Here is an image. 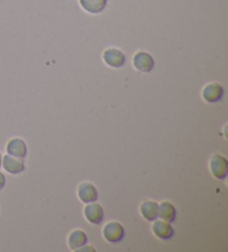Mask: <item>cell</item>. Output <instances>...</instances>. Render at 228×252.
I'll return each mask as SVG.
<instances>
[{
	"instance_id": "cell-1",
	"label": "cell",
	"mask_w": 228,
	"mask_h": 252,
	"mask_svg": "<svg viewBox=\"0 0 228 252\" xmlns=\"http://www.w3.org/2000/svg\"><path fill=\"white\" fill-rule=\"evenodd\" d=\"M102 233L105 240L115 245V243H119L124 240L126 231L125 227L120 222L113 220L104 225Z\"/></svg>"
},
{
	"instance_id": "cell-2",
	"label": "cell",
	"mask_w": 228,
	"mask_h": 252,
	"mask_svg": "<svg viewBox=\"0 0 228 252\" xmlns=\"http://www.w3.org/2000/svg\"><path fill=\"white\" fill-rule=\"evenodd\" d=\"M209 171L217 180H225L228 175V160L221 154H214L209 159Z\"/></svg>"
},
{
	"instance_id": "cell-3",
	"label": "cell",
	"mask_w": 228,
	"mask_h": 252,
	"mask_svg": "<svg viewBox=\"0 0 228 252\" xmlns=\"http://www.w3.org/2000/svg\"><path fill=\"white\" fill-rule=\"evenodd\" d=\"M103 60L105 64L113 69H119L125 66L126 63V54L119 48L109 47L104 50Z\"/></svg>"
},
{
	"instance_id": "cell-4",
	"label": "cell",
	"mask_w": 228,
	"mask_h": 252,
	"mask_svg": "<svg viewBox=\"0 0 228 252\" xmlns=\"http://www.w3.org/2000/svg\"><path fill=\"white\" fill-rule=\"evenodd\" d=\"M133 66L139 72L149 73L155 68V59L147 51L139 50L133 56Z\"/></svg>"
},
{
	"instance_id": "cell-5",
	"label": "cell",
	"mask_w": 228,
	"mask_h": 252,
	"mask_svg": "<svg viewBox=\"0 0 228 252\" xmlns=\"http://www.w3.org/2000/svg\"><path fill=\"white\" fill-rule=\"evenodd\" d=\"M224 87L219 82H209L201 90V98L207 103H217L224 98Z\"/></svg>"
},
{
	"instance_id": "cell-6",
	"label": "cell",
	"mask_w": 228,
	"mask_h": 252,
	"mask_svg": "<svg viewBox=\"0 0 228 252\" xmlns=\"http://www.w3.org/2000/svg\"><path fill=\"white\" fill-rule=\"evenodd\" d=\"M84 217L89 223L98 225L104 221L105 211L103 206L97 201L86 203L84 208Z\"/></svg>"
},
{
	"instance_id": "cell-7",
	"label": "cell",
	"mask_w": 228,
	"mask_h": 252,
	"mask_svg": "<svg viewBox=\"0 0 228 252\" xmlns=\"http://www.w3.org/2000/svg\"><path fill=\"white\" fill-rule=\"evenodd\" d=\"M98 189L94 184L89 181L81 182L77 187V197L82 203H90L98 200Z\"/></svg>"
},
{
	"instance_id": "cell-8",
	"label": "cell",
	"mask_w": 228,
	"mask_h": 252,
	"mask_svg": "<svg viewBox=\"0 0 228 252\" xmlns=\"http://www.w3.org/2000/svg\"><path fill=\"white\" fill-rule=\"evenodd\" d=\"M152 231L157 239L164 241L170 240L175 236V229L173 228L172 223L161 219H156L155 221H152Z\"/></svg>"
},
{
	"instance_id": "cell-9",
	"label": "cell",
	"mask_w": 228,
	"mask_h": 252,
	"mask_svg": "<svg viewBox=\"0 0 228 252\" xmlns=\"http://www.w3.org/2000/svg\"><path fill=\"white\" fill-rule=\"evenodd\" d=\"M1 168H3V170L9 173V175L15 176L25 171L26 163L24 159L17 158L7 154L6 156H2Z\"/></svg>"
},
{
	"instance_id": "cell-10",
	"label": "cell",
	"mask_w": 228,
	"mask_h": 252,
	"mask_svg": "<svg viewBox=\"0 0 228 252\" xmlns=\"http://www.w3.org/2000/svg\"><path fill=\"white\" fill-rule=\"evenodd\" d=\"M6 153L14 157L25 159L28 155L27 143L23 138H11L6 145Z\"/></svg>"
},
{
	"instance_id": "cell-11",
	"label": "cell",
	"mask_w": 228,
	"mask_h": 252,
	"mask_svg": "<svg viewBox=\"0 0 228 252\" xmlns=\"http://www.w3.org/2000/svg\"><path fill=\"white\" fill-rule=\"evenodd\" d=\"M88 242V236L81 229H74L68 234L67 243L69 249L72 251H78L81 247H84Z\"/></svg>"
},
{
	"instance_id": "cell-12",
	"label": "cell",
	"mask_w": 228,
	"mask_h": 252,
	"mask_svg": "<svg viewBox=\"0 0 228 252\" xmlns=\"http://www.w3.org/2000/svg\"><path fill=\"white\" fill-rule=\"evenodd\" d=\"M139 214L145 220L152 222L158 219V203L154 200H145L139 206Z\"/></svg>"
},
{
	"instance_id": "cell-13",
	"label": "cell",
	"mask_w": 228,
	"mask_h": 252,
	"mask_svg": "<svg viewBox=\"0 0 228 252\" xmlns=\"http://www.w3.org/2000/svg\"><path fill=\"white\" fill-rule=\"evenodd\" d=\"M80 7L90 15H99L106 10L109 0H78Z\"/></svg>"
},
{
	"instance_id": "cell-14",
	"label": "cell",
	"mask_w": 228,
	"mask_h": 252,
	"mask_svg": "<svg viewBox=\"0 0 228 252\" xmlns=\"http://www.w3.org/2000/svg\"><path fill=\"white\" fill-rule=\"evenodd\" d=\"M158 218L169 223L175 222L177 218V210L172 202L161 201L158 203Z\"/></svg>"
},
{
	"instance_id": "cell-15",
	"label": "cell",
	"mask_w": 228,
	"mask_h": 252,
	"mask_svg": "<svg viewBox=\"0 0 228 252\" xmlns=\"http://www.w3.org/2000/svg\"><path fill=\"white\" fill-rule=\"evenodd\" d=\"M6 184H7V179H6L5 173L0 171V191H1L3 188H5Z\"/></svg>"
},
{
	"instance_id": "cell-16",
	"label": "cell",
	"mask_w": 228,
	"mask_h": 252,
	"mask_svg": "<svg viewBox=\"0 0 228 252\" xmlns=\"http://www.w3.org/2000/svg\"><path fill=\"white\" fill-rule=\"evenodd\" d=\"M78 251H79V252H85V251H96V250L94 249L93 246H88V245H87V243H86V245H85L84 247H81L80 249L78 250Z\"/></svg>"
},
{
	"instance_id": "cell-17",
	"label": "cell",
	"mask_w": 228,
	"mask_h": 252,
	"mask_svg": "<svg viewBox=\"0 0 228 252\" xmlns=\"http://www.w3.org/2000/svg\"><path fill=\"white\" fill-rule=\"evenodd\" d=\"M1 164H2V154L0 153V168H1Z\"/></svg>"
}]
</instances>
